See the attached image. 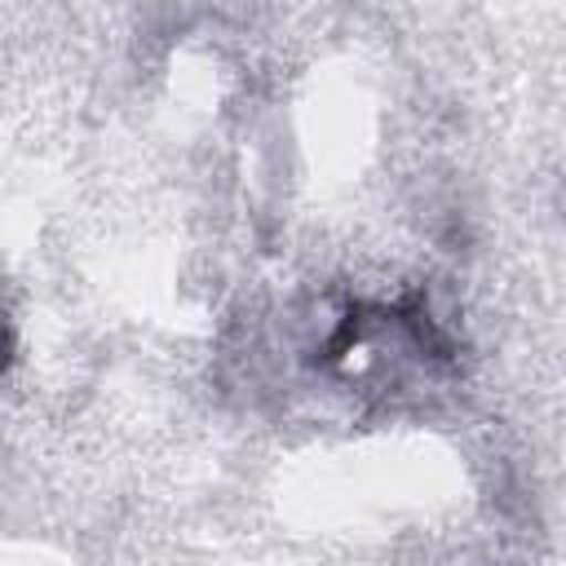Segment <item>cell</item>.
I'll list each match as a JSON object with an SVG mask.
<instances>
[{"label":"cell","instance_id":"cell-1","mask_svg":"<svg viewBox=\"0 0 566 566\" xmlns=\"http://www.w3.org/2000/svg\"><path fill=\"white\" fill-rule=\"evenodd\" d=\"M13 345H18V340H13V327H9V318L0 314V371L13 363Z\"/></svg>","mask_w":566,"mask_h":566}]
</instances>
